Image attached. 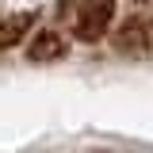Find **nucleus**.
<instances>
[{
	"mask_svg": "<svg viewBox=\"0 0 153 153\" xmlns=\"http://www.w3.org/2000/svg\"><path fill=\"white\" fill-rule=\"evenodd\" d=\"M115 27V0H84L73 16V38L84 46H96Z\"/></svg>",
	"mask_w": 153,
	"mask_h": 153,
	"instance_id": "f257e3e1",
	"label": "nucleus"
},
{
	"mask_svg": "<svg viewBox=\"0 0 153 153\" xmlns=\"http://www.w3.org/2000/svg\"><path fill=\"white\" fill-rule=\"evenodd\" d=\"M111 46L119 54H130V57H146L153 54V16L149 12H134L126 16L119 27H111Z\"/></svg>",
	"mask_w": 153,
	"mask_h": 153,
	"instance_id": "f03ea898",
	"label": "nucleus"
},
{
	"mask_svg": "<svg viewBox=\"0 0 153 153\" xmlns=\"http://www.w3.org/2000/svg\"><path fill=\"white\" fill-rule=\"evenodd\" d=\"M65 54H69V38L61 35V31H54V27L31 31V38H27V61L50 65V61H61Z\"/></svg>",
	"mask_w": 153,
	"mask_h": 153,
	"instance_id": "7ed1b4c3",
	"label": "nucleus"
},
{
	"mask_svg": "<svg viewBox=\"0 0 153 153\" xmlns=\"http://www.w3.org/2000/svg\"><path fill=\"white\" fill-rule=\"evenodd\" d=\"M31 27H35L31 12H0V54L23 46L31 38Z\"/></svg>",
	"mask_w": 153,
	"mask_h": 153,
	"instance_id": "20e7f679",
	"label": "nucleus"
},
{
	"mask_svg": "<svg viewBox=\"0 0 153 153\" xmlns=\"http://www.w3.org/2000/svg\"><path fill=\"white\" fill-rule=\"evenodd\" d=\"M100 153H103V149H100Z\"/></svg>",
	"mask_w": 153,
	"mask_h": 153,
	"instance_id": "39448f33",
	"label": "nucleus"
}]
</instances>
